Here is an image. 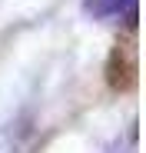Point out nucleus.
Wrapping results in <instances>:
<instances>
[{"label": "nucleus", "mask_w": 146, "mask_h": 153, "mask_svg": "<svg viewBox=\"0 0 146 153\" xmlns=\"http://www.w3.org/2000/svg\"><path fill=\"white\" fill-rule=\"evenodd\" d=\"M136 73H139V60H136V40L133 30L126 37H119L110 50V60H106V87L116 93H126L136 87Z\"/></svg>", "instance_id": "obj_1"}, {"label": "nucleus", "mask_w": 146, "mask_h": 153, "mask_svg": "<svg viewBox=\"0 0 146 153\" xmlns=\"http://www.w3.org/2000/svg\"><path fill=\"white\" fill-rule=\"evenodd\" d=\"M86 10L93 17H126V27H136V0H86Z\"/></svg>", "instance_id": "obj_2"}]
</instances>
